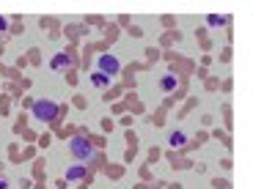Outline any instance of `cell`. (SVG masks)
<instances>
[{"label": "cell", "mask_w": 253, "mask_h": 189, "mask_svg": "<svg viewBox=\"0 0 253 189\" xmlns=\"http://www.w3.org/2000/svg\"><path fill=\"white\" fill-rule=\"evenodd\" d=\"M50 69H52V71H69V69H72V58L66 55V52H58V55H52Z\"/></svg>", "instance_id": "cell-4"}, {"label": "cell", "mask_w": 253, "mask_h": 189, "mask_svg": "<svg viewBox=\"0 0 253 189\" xmlns=\"http://www.w3.org/2000/svg\"><path fill=\"white\" fill-rule=\"evenodd\" d=\"M207 25H209V28H223V25H226V17H217V14H209V17H207Z\"/></svg>", "instance_id": "cell-9"}, {"label": "cell", "mask_w": 253, "mask_h": 189, "mask_svg": "<svg viewBox=\"0 0 253 189\" xmlns=\"http://www.w3.org/2000/svg\"><path fill=\"white\" fill-rule=\"evenodd\" d=\"M85 178V167H83V162L72 164L69 170H66V181H83Z\"/></svg>", "instance_id": "cell-5"}, {"label": "cell", "mask_w": 253, "mask_h": 189, "mask_svg": "<svg viewBox=\"0 0 253 189\" xmlns=\"http://www.w3.org/2000/svg\"><path fill=\"white\" fill-rule=\"evenodd\" d=\"M31 115L42 124H50V121L58 118V104L50 99H42V101H33L31 104Z\"/></svg>", "instance_id": "cell-2"}, {"label": "cell", "mask_w": 253, "mask_h": 189, "mask_svg": "<svg viewBox=\"0 0 253 189\" xmlns=\"http://www.w3.org/2000/svg\"><path fill=\"white\" fill-rule=\"evenodd\" d=\"M184 143H187V132H182V129L168 134V145H173V148H182Z\"/></svg>", "instance_id": "cell-6"}, {"label": "cell", "mask_w": 253, "mask_h": 189, "mask_svg": "<svg viewBox=\"0 0 253 189\" xmlns=\"http://www.w3.org/2000/svg\"><path fill=\"white\" fill-rule=\"evenodd\" d=\"M91 82H94V88H108L110 85V77L108 74H102V71H94V74H91Z\"/></svg>", "instance_id": "cell-7"}, {"label": "cell", "mask_w": 253, "mask_h": 189, "mask_svg": "<svg viewBox=\"0 0 253 189\" xmlns=\"http://www.w3.org/2000/svg\"><path fill=\"white\" fill-rule=\"evenodd\" d=\"M6 28H8V22H6V19H3V17H0V33L6 31Z\"/></svg>", "instance_id": "cell-10"}, {"label": "cell", "mask_w": 253, "mask_h": 189, "mask_svg": "<svg viewBox=\"0 0 253 189\" xmlns=\"http://www.w3.org/2000/svg\"><path fill=\"white\" fill-rule=\"evenodd\" d=\"M6 187H8V181H6L3 176H0V189H6Z\"/></svg>", "instance_id": "cell-11"}, {"label": "cell", "mask_w": 253, "mask_h": 189, "mask_svg": "<svg viewBox=\"0 0 253 189\" xmlns=\"http://www.w3.org/2000/svg\"><path fill=\"white\" fill-rule=\"evenodd\" d=\"M69 154L77 159V162H91V159L96 157V148L88 143V137L77 134V137H72V143H69Z\"/></svg>", "instance_id": "cell-1"}, {"label": "cell", "mask_w": 253, "mask_h": 189, "mask_svg": "<svg viewBox=\"0 0 253 189\" xmlns=\"http://www.w3.org/2000/svg\"><path fill=\"white\" fill-rule=\"evenodd\" d=\"M160 88H163L165 94H171V91H176V77H173V74H165L163 80H160Z\"/></svg>", "instance_id": "cell-8"}, {"label": "cell", "mask_w": 253, "mask_h": 189, "mask_svg": "<svg viewBox=\"0 0 253 189\" xmlns=\"http://www.w3.org/2000/svg\"><path fill=\"white\" fill-rule=\"evenodd\" d=\"M96 71H102V74H108V77H116L121 71V63L116 55H110V52H105V55L96 58Z\"/></svg>", "instance_id": "cell-3"}]
</instances>
